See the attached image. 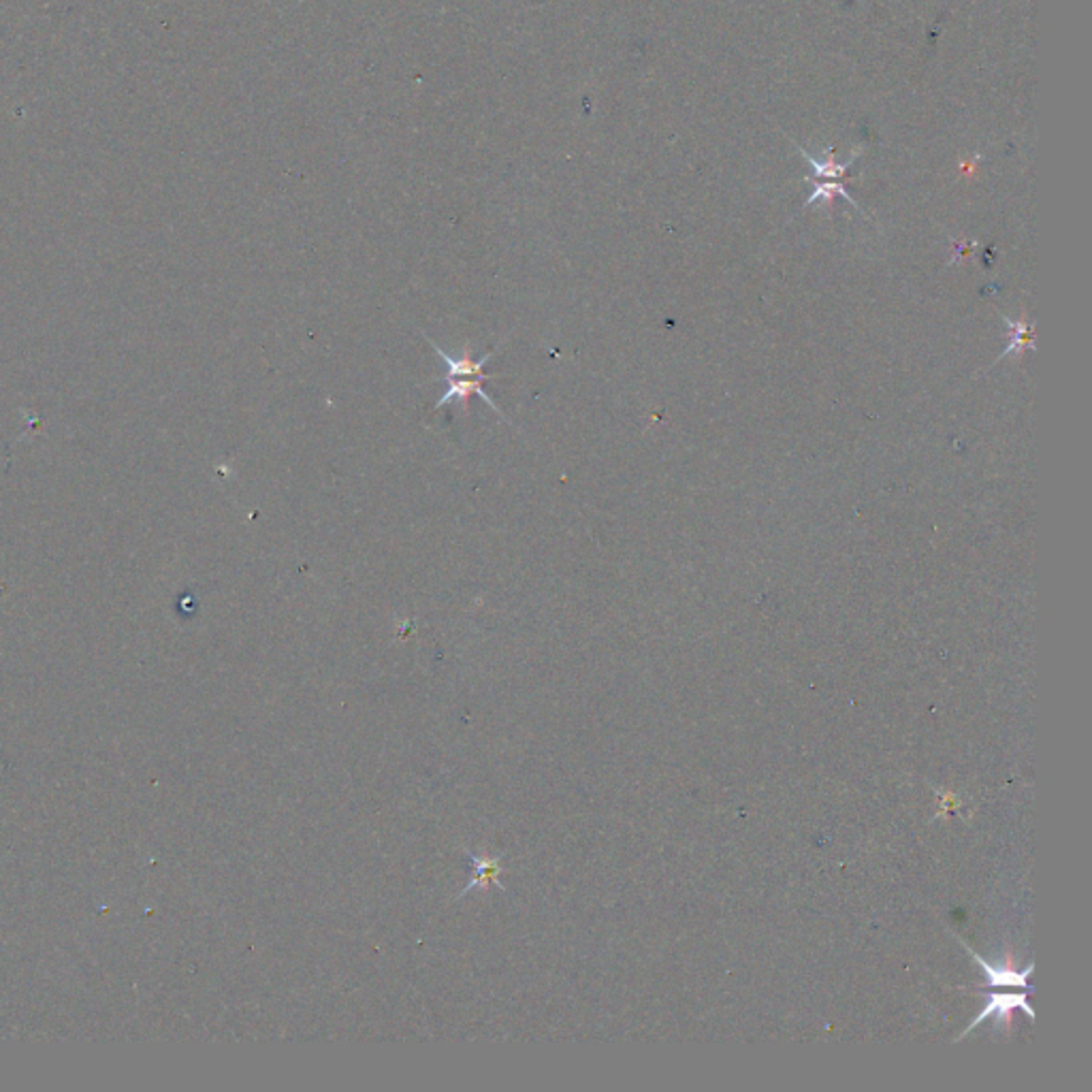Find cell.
I'll return each instance as SVG.
<instances>
[{"mask_svg": "<svg viewBox=\"0 0 1092 1092\" xmlns=\"http://www.w3.org/2000/svg\"><path fill=\"white\" fill-rule=\"evenodd\" d=\"M425 339L429 341V344H431L435 354H438V357L444 361V365H446V376H444L446 393L442 395V399L438 401V404H435V410H440V408H444L448 404H454V401L464 406V410H467V399H470L472 395H478V397L485 401L489 408H493L495 412L501 414L498 404H495L493 397L487 393V388H485V382L489 378H493V376H489V374H485V365L495 352H489V354H485V357H480L478 361H472L470 357H467V354L466 357H453V354L442 351V348L435 344L429 335H425Z\"/></svg>", "mask_w": 1092, "mask_h": 1092, "instance_id": "cell-1", "label": "cell"}, {"mask_svg": "<svg viewBox=\"0 0 1092 1092\" xmlns=\"http://www.w3.org/2000/svg\"><path fill=\"white\" fill-rule=\"evenodd\" d=\"M983 994H986V993H983ZM1027 994H994V993L986 994V1005H983V1009L980 1011V1016L971 1020L969 1027L964 1029L962 1033L956 1037V1041H962L964 1037H967L971 1033V1030H975L983 1020H988V1017H994L998 1027H1005V1022L1011 1020V1014H1014V1009H1022L1024 1014H1027L1030 1017V1020H1035V1009L1029 1005Z\"/></svg>", "mask_w": 1092, "mask_h": 1092, "instance_id": "cell-2", "label": "cell"}, {"mask_svg": "<svg viewBox=\"0 0 1092 1092\" xmlns=\"http://www.w3.org/2000/svg\"><path fill=\"white\" fill-rule=\"evenodd\" d=\"M958 941H960L964 949H967L971 960H975L982 967L983 975H986V983H983L986 988H1017V990H1029V993H1033L1035 990L1029 983V977L1035 969L1033 962H1030L1024 971H1016L1014 967H1011V964H990L986 958H982L980 954H977V951L971 949L962 939H958Z\"/></svg>", "mask_w": 1092, "mask_h": 1092, "instance_id": "cell-3", "label": "cell"}, {"mask_svg": "<svg viewBox=\"0 0 1092 1092\" xmlns=\"http://www.w3.org/2000/svg\"><path fill=\"white\" fill-rule=\"evenodd\" d=\"M1005 325L1011 329V341L1009 346L1005 348V352L1001 354V359L1005 357H1011V354L1016 352H1022L1027 351V348H1033V325L1030 323H1024V320H1011L1005 316Z\"/></svg>", "mask_w": 1092, "mask_h": 1092, "instance_id": "cell-4", "label": "cell"}]
</instances>
